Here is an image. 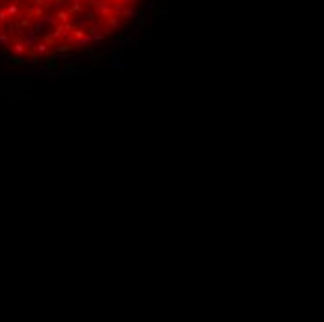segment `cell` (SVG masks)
Here are the masks:
<instances>
[{"mask_svg": "<svg viewBox=\"0 0 324 322\" xmlns=\"http://www.w3.org/2000/svg\"><path fill=\"white\" fill-rule=\"evenodd\" d=\"M143 0H0V58L49 63L115 37Z\"/></svg>", "mask_w": 324, "mask_h": 322, "instance_id": "obj_1", "label": "cell"}]
</instances>
